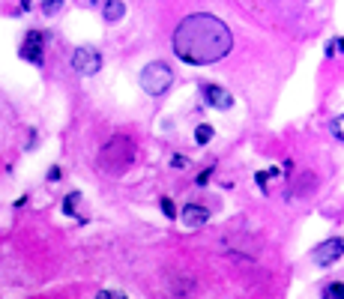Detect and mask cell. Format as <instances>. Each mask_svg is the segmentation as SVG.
<instances>
[{"instance_id": "obj_1", "label": "cell", "mask_w": 344, "mask_h": 299, "mask_svg": "<svg viewBox=\"0 0 344 299\" xmlns=\"http://www.w3.org/2000/svg\"><path fill=\"white\" fill-rule=\"evenodd\" d=\"M231 48H234V36L227 30V24L210 12L186 15L174 30V54L183 63L207 66L227 57Z\"/></svg>"}, {"instance_id": "obj_2", "label": "cell", "mask_w": 344, "mask_h": 299, "mask_svg": "<svg viewBox=\"0 0 344 299\" xmlns=\"http://www.w3.org/2000/svg\"><path fill=\"white\" fill-rule=\"evenodd\" d=\"M135 162V144L126 135H114L102 150H99V168L120 177L129 171V165Z\"/></svg>"}, {"instance_id": "obj_3", "label": "cell", "mask_w": 344, "mask_h": 299, "mask_svg": "<svg viewBox=\"0 0 344 299\" xmlns=\"http://www.w3.org/2000/svg\"><path fill=\"white\" fill-rule=\"evenodd\" d=\"M138 81H141L144 93H150V96H162V93H168V87L174 84V72H171L168 63L156 60V63H150V66L141 69V78H138Z\"/></svg>"}, {"instance_id": "obj_4", "label": "cell", "mask_w": 344, "mask_h": 299, "mask_svg": "<svg viewBox=\"0 0 344 299\" xmlns=\"http://www.w3.org/2000/svg\"><path fill=\"white\" fill-rule=\"evenodd\" d=\"M45 45H48V36H45L42 30H30V33L24 36L18 54H21L27 63H33V66H42V60H45Z\"/></svg>"}, {"instance_id": "obj_5", "label": "cell", "mask_w": 344, "mask_h": 299, "mask_svg": "<svg viewBox=\"0 0 344 299\" xmlns=\"http://www.w3.org/2000/svg\"><path fill=\"white\" fill-rule=\"evenodd\" d=\"M72 69L78 75H96L102 69V54L93 45H78L72 51Z\"/></svg>"}, {"instance_id": "obj_6", "label": "cell", "mask_w": 344, "mask_h": 299, "mask_svg": "<svg viewBox=\"0 0 344 299\" xmlns=\"http://www.w3.org/2000/svg\"><path fill=\"white\" fill-rule=\"evenodd\" d=\"M341 257H344V239H341V237H329V239H323V242L312 251V260H314L320 269L338 264Z\"/></svg>"}, {"instance_id": "obj_7", "label": "cell", "mask_w": 344, "mask_h": 299, "mask_svg": "<svg viewBox=\"0 0 344 299\" xmlns=\"http://www.w3.org/2000/svg\"><path fill=\"white\" fill-rule=\"evenodd\" d=\"M180 221L186 224V228H204V224L210 221V209L204 207V204H186L183 209H180Z\"/></svg>"}, {"instance_id": "obj_8", "label": "cell", "mask_w": 344, "mask_h": 299, "mask_svg": "<svg viewBox=\"0 0 344 299\" xmlns=\"http://www.w3.org/2000/svg\"><path fill=\"white\" fill-rule=\"evenodd\" d=\"M204 99H207V105H213L219 111H231L234 108V96L224 87H219V84H204Z\"/></svg>"}, {"instance_id": "obj_9", "label": "cell", "mask_w": 344, "mask_h": 299, "mask_svg": "<svg viewBox=\"0 0 344 299\" xmlns=\"http://www.w3.org/2000/svg\"><path fill=\"white\" fill-rule=\"evenodd\" d=\"M171 287V293L177 296H188V293H195V278H188V275H174V281H165Z\"/></svg>"}, {"instance_id": "obj_10", "label": "cell", "mask_w": 344, "mask_h": 299, "mask_svg": "<svg viewBox=\"0 0 344 299\" xmlns=\"http://www.w3.org/2000/svg\"><path fill=\"white\" fill-rule=\"evenodd\" d=\"M123 15H126V3H120V0L102 3V18H105V21H120Z\"/></svg>"}, {"instance_id": "obj_11", "label": "cell", "mask_w": 344, "mask_h": 299, "mask_svg": "<svg viewBox=\"0 0 344 299\" xmlns=\"http://www.w3.org/2000/svg\"><path fill=\"white\" fill-rule=\"evenodd\" d=\"M320 299H344V281H329L320 290Z\"/></svg>"}, {"instance_id": "obj_12", "label": "cell", "mask_w": 344, "mask_h": 299, "mask_svg": "<svg viewBox=\"0 0 344 299\" xmlns=\"http://www.w3.org/2000/svg\"><path fill=\"white\" fill-rule=\"evenodd\" d=\"M279 174H281L279 168H270V171H260V174L254 177V182L260 185V192H270V182H273V179H276Z\"/></svg>"}, {"instance_id": "obj_13", "label": "cell", "mask_w": 344, "mask_h": 299, "mask_svg": "<svg viewBox=\"0 0 344 299\" xmlns=\"http://www.w3.org/2000/svg\"><path fill=\"white\" fill-rule=\"evenodd\" d=\"M213 135H216V129H213L210 123H201V126L195 129V141H198L201 147H204V144H210V141H213Z\"/></svg>"}, {"instance_id": "obj_14", "label": "cell", "mask_w": 344, "mask_h": 299, "mask_svg": "<svg viewBox=\"0 0 344 299\" xmlns=\"http://www.w3.org/2000/svg\"><path fill=\"white\" fill-rule=\"evenodd\" d=\"M78 204H81V192L66 195V201H63V212H66V215H75V212H78Z\"/></svg>"}, {"instance_id": "obj_15", "label": "cell", "mask_w": 344, "mask_h": 299, "mask_svg": "<svg viewBox=\"0 0 344 299\" xmlns=\"http://www.w3.org/2000/svg\"><path fill=\"white\" fill-rule=\"evenodd\" d=\"M159 207H162V212H165L168 218H177V215H180V209L174 207V201H171V198H162V201H159Z\"/></svg>"}, {"instance_id": "obj_16", "label": "cell", "mask_w": 344, "mask_h": 299, "mask_svg": "<svg viewBox=\"0 0 344 299\" xmlns=\"http://www.w3.org/2000/svg\"><path fill=\"white\" fill-rule=\"evenodd\" d=\"M332 132H335V138H338V141H344V114H341V117H335Z\"/></svg>"}, {"instance_id": "obj_17", "label": "cell", "mask_w": 344, "mask_h": 299, "mask_svg": "<svg viewBox=\"0 0 344 299\" xmlns=\"http://www.w3.org/2000/svg\"><path fill=\"white\" fill-rule=\"evenodd\" d=\"M213 171H216V168H207V171H201V174H198V185H201V189L207 185V179L213 177Z\"/></svg>"}, {"instance_id": "obj_18", "label": "cell", "mask_w": 344, "mask_h": 299, "mask_svg": "<svg viewBox=\"0 0 344 299\" xmlns=\"http://www.w3.org/2000/svg\"><path fill=\"white\" fill-rule=\"evenodd\" d=\"M60 6H63V3H42V12H45V15H54Z\"/></svg>"}, {"instance_id": "obj_19", "label": "cell", "mask_w": 344, "mask_h": 299, "mask_svg": "<svg viewBox=\"0 0 344 299\" xmlns=\"http://www.w3.org/2000/svg\"><path fill=\"white\" fill-rule=\"evenodd\" d=\"M171 165H174V168H186V156H174Z\"/></svg>"}, {"instance_id": "obj_20", "label": "cell", "mask_w": 344, "mask_h": 299, "mask_svg": "<svg viewBox=\"0 0 344 299\" xmlns=\"http://www.w3.org/2000/svg\"><path fill=\"white\" fill-rule=\"evenodd\" d=\"M111 296H114V290H99L96 293V299H111Z\"/></svg>"}, {"instance_id": "obj_21", "label": "cell", "mask_w": 344, "mask_h": 299, "mask_svg": "<svg viewBox=\"0 0 344 299\" xmlns=\"http://www.w3.org/2000/svg\"><path fill=\"white\" fill-rule=\"evenodd\" d=\"M48 179H60V168H51L48 171Z\"/></svg>"}, {"instance_id": "obj_22", "label": "cell", "mask_w": 344, "mask_h": 299, "mask_svg": "<svg viewBox=\"0 0 344 299\" xmlns=\"http://www.w3.org/2000/svg\"><path fill=\"white\" fill-rule=\"evenodd\" d=\"M332 45H335V48H338V51H344V36H338V39H335V42H332Z\"/></svg>"}]
</instances>
